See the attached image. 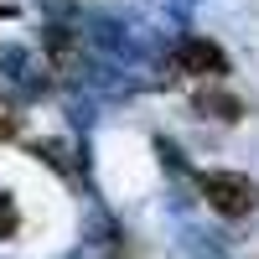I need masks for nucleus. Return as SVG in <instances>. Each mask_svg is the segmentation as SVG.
<instances>
[{"instance_id": "obj_3", "label": "nucleus", "mask_w": 259, "mask_h": 259, "mask_svg": "<svg viewBox=\"0 0 259 259\" xmlns=\"http://www.w3.org/2000/svg\"><path fill=\"white\" fill-rule=\"evenodd\" d=\"M41 41H47V57H52L57 73H73V68H78V36H73L68 26H47Z\"/></svg>"}, {"instance_id": "obj_7", "label": "nucleus", "mask_w": 259, "mask_h": 259, "mask_svg": "<svg viewBox=\"0 0 259 259\" xmlns=\"http://www.w3.org/2000/svg\"><path fill=\"white\" fill-rule=\"evenodd\" d=\"M16 130H21V109H16L6 94H0V140H11Z\"/></svg>"}, {"instance_id": "obj_5", "label": "nucleus", "mask_w": 259, "mask_h": 259, "mask_svg": "<svg viewBox=\"0 0 259 259\" xmlns=\"http://www.w3.org/2000/svg\"><path fill=\"white\" fill-rule=\"evenodd\" d=\"M31 150L47 166H57V171H73V150H68V140H31Z\"/></svg>"}, {"instance_id": "obj_4", "label": "nucleus", "mask_w": 259, "mask_h": 259, "mask_svg": "<svg viewBox=\"0 0 259 259\" xmlns=\"http://www.w3.org/2000/svg\"><path fill=\"white\" fill-rule=\"evenodd\" d=\"M197 109L207 119H239L244 114V104L239 99H228V94H197Z\"/></svg>"}, {"instance_id": "obj_1", "label": "nucleus", "mask_w": 259, "mask_h": 259, "mask_svg": "<svg viewBox=\"0 0 259 259\" xmlns=\"http://www.w3.org/2000/svg\"><path fill=\"white\" fill-rule=\"evenodd\" d=\"M197 192H202V202L218 212V218H249L259 207V187L244 177V171H202Z\"/></svg>"}, {"instance_id": "obj_6", "label": "nucleus", "mask_w": 259, "mask_h": 259, "mask_svg": "<svg viewBox=\"0 0 259 259\" xmlns=\"http://www.w3.org/2000/svg\"><path fill=\"white\" fill-rule=\"evenodd\" d=\"M16 228H21V212H16V197L6 187H0V239H16Z\"/></svg>"}, {"instance_id": "obj_8", "label": "nucleus", "mask_w": 259, "mask_h": 259, "mask_svg": "<svg viewBox=\"0 0 259 259\" xmlns=\"http://www.w3.org/2000/svg\"><path fill=\"white\" fill-rule=\"evenodd\" d=\"M0 16H11V6H0Z\"/></svg>"}, {"instance_id": "obj_2", "label": "nucleus", "mask_w": 259, "mask_h": 259, "mask_svg": "<svg viewBox=\"0 0 259 259\" xmlns=\"http://www.w3.org/2000/svg\"><path fill=\"white\" fill-rule=\"evenodd\" d=\"M177 62H182L187 73H202V78H223V73H228V57L212 47V41H197V36L177 47Z\"/></svg>"}]
</instances>
